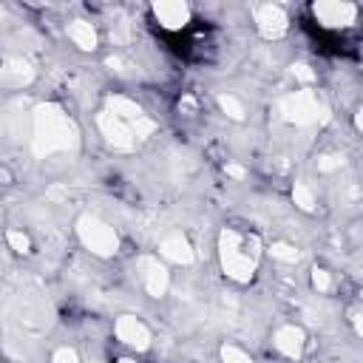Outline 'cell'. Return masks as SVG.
Masks as SVG:
<instances>
[{
  "mask_svg": "<svg viewBox=\"0 0 363 363\" xmlns=\"http://www.w3.org/2000/svg\"><path fill=\"white\" fill-rule=\"evenodd\" d=\"M218 255H221V267L224 272L238 281L247 284L255 269H258V258H261V241L255 233L250 230H238V227H224L221 238H218Z\"/></svg>",
  "mask_w": 363,
  "mask_h": 363,
  "instance_id": "1",
  "label": "cell"
},
{
  "mask_svg": "<svg viewBox=\"0 0 363 363\" xmlns=\"http://www.w3.org/2000/svg\"><path fill=\"white\" fill-rule=\"evenodd\" d=\"M34 153L37 156H48L57 150H71L77 145V128L68 119L65 111L54 108V105H43L34 113Z\"/></svg>",
  "mask_w": 363,
  "mask_h": 363,
  "instance_id": "2",
  "label": "cell"
},
{
  "mask_svg": "<svg viewBox=\"0 0 363 363\" xmlns=\"http://www.w3.org/2000/svg\"><path fill=\"white\" fill-rule=\"evenodd\" d=\"M77 235H79V241L85 244V250H91V252L99 255V258H111V255H116V250H119V235H116V230H113L108 221H102L99 216H91V213L79 216V218H77Z\"/></svg>",
  "mask_w": 363,
  "mask_h": 363,
  "instance_id": "3",
  "label": "cell"
},
{
  "mask_svg": "<svg viewBox=\"0 0 363 363\" xmlns=\"http://www.w3.org/2000/svg\"><path fill=\"white\" fill-rule=\"evenodd\" d=\"M278 111L292 125H315L320 119V102H318V96L309 88H301V91L284 96Z\"/></svg>",
  "mask_w": 363,
  "mask_h": 363,
  "instance_id": "4",
  "label": "cell"
},
{
  "mask_svg": "<svg viewBox=\"0 0 363 363\" xmlns=\"http://www.w3.org/2000/svg\"><path fill=\"white\" fill-rule=\"evenodd\" d=\"M357 6L354 3H315L312 6V14L318 20L320 28H329V31H346L354 26L357 20Z\"/></svg>",
  "mask_w": 363,
  "mask_h": 363,
  "instance_id": "5",
  "label": "cell"
},
{
  "mask_svg": "<svg viewBox=\"0 0 363 363\" xmlns=\"http://www.w3.org/2000/svg\"><path fill=\"white\" fill-rule=\"evenodd\" d=\"M252 20H255V28L264 40H281L289 28V17H286L284 6H278V3L252 6Z\"/></svg>",
  "mask_w": 363,
  "mask_h": 363,
  "instance_id": "6",
  "label": "cell"
},
{
  "mask_svg": "<svg viewBox=\"0 0 363 363\" xmlns=\"http://www.w3.org/2000/svg\"><path fill=\"white\" fill-rule=\"evenodd\" d=\"M136 272H139V284L142 289L150 295V298H162L167 292V284H170V272L167 267L153 258V255H142L139 264H136Z\"/></svg>",
  "mask_w": 363,
  "mask_h": 363,
  "instance_id": "7",
  "label": "cell"
},
{
  "mask_svg": "<svg viewBox=\"0 0 363 363\" xmlns=\"http://www.w3.org/2000/svg\"><path fill=\"white\" fill-rule=\"evenodd\" d=\"M150 14L156 20L159 28L164 31H184L190 23H193V9L187 3H153L150 6Z\"/></svg>",
  "mask_w": 363,
  "mask_h": 363,
  "instance_id": "8",
  "label": "cell"
},
{
  "mask_svg": "<svg viewBox=\"0 0 363 363\" xmlns=\"http://www.w3.org/2000/svg\"><path fill=\"white\" fill-rule=\"evenodd\" d=\"M113 332H116V337H119L125 346H130V349H136V352L150 349V329H147V323L139 320L136 315H122V318H116Z\"/></svg>",
  "mask_w": 363,
  "mask_h": 363,
  "instance_id": "9",
  "label": "cell"
},
{
  "mask_svg": "<svg viewBox=\"0 0 363 363\" xmlns=\"http://www.w3.org/2000/svg\"><path fill=\"white\" fill-rule=\"evenodd\" d=\"M303 346H306V335L295 323H284L272 332V349L286 360H298L303 354Z\"/></svg>",
  "mask_w": 363,
  "mask_h": 363,
  "instance_id": "10",
  "label": "cell"
},
{
  "mask_svg": "<svg viewBox=\"0 0 363 363\" xmlns=\"http://www.w3.org/2000/svg\"><path fill=\"white\" fill-rule=\"evenodd\" d=\"M96 125H99L102 136H105L113 147H119V150H130V147L136 145L133 130H130L119 116H113L111 111H102V113H99V119H96Z\"/></svg>",
  "mask_w": 363,
  "mask_h": 363,
  "instance_id": "11",
  "label": "cell"
},
{
  "mask_svg": "<svg viewBox=\"0 0 363 363\" xmlns=\"http://www.w3.org/2000/svg\"><path fill=\"white\" fill-rule=\"evenodd\" d=\"M159 255L173 261V264H193L196 261V252H193V244L187 241L184 233H170L159 241Z\"/></svg>",
  "mask_w": 363,
  "mask_h": 363,
  "instance_id": "12",
  "label": "cell"
},
{
  "mask_svg": "<svg viewBox=\"0 0 363 363\" xmlns=\"http://www.w3.org/2000/svg\"><path fill=\"white\" fill-rule=\"evenodd\" d=\"M65 34H68V40H71L77 48H82V51H94V48L99 45V34H96L94 23H88V20H82V17L71 20V23L65 26Z\"/></svg>",
  "mask_w": 363,
  "mask_h": 363,
  "instance_id": "13",
  "label": "cell"
},
{
  "mask_svg": "<svg viewBox=\"0 0 363 363\" xmlns=\"http://www.w3.org/2000/svg\"><path fill=\"white\" fill-rule=\"evenodd\" d=\"M31 77H34V71H31V65H28L23 57H9V60L0 65V82L9 85V88L26 85Z\"/></svg>",
  "mask_w": 363,
  "mask_h": 363,
  "instance_id": "14",
  "label": "cell"
},
{
  "mask_svg": "<svg viewBox=\"0 0 363 363\" xmlns=\"http://www.w3.org/2000/svg\"><path fill=\"white\" fill-rule=\"evenodd\" d=\"M292 201L301 207V210H315V204H318V199H315V190L306 184V182H295L292 184Z\"/></svg>",
  "mask_w": 363,
  "mask_h": 363,
  "instance_id": "15",
  "label": "cell"
},
{
  "mask_svg": "<svg viewBox=\"0 0 363 363\" xmlns=\"http://www.w3.org/2000/svg\"><path fill=\"white\" fill-rule=\"evenodd\" d=\"M218 108H221V111H224L230 119H238V122L247 116V111H244V102H241L235 94H221V96H218Z\"/></svg>",
  "mask_w": 363,
  "mask_h": 363,
  "instance_id": "16",
  "label": "cell"
},
{
  "mask_svg": "<svg viewBox=\"0 0 363 363\" xmlns=\"http://www.w3.org/2000/svg\"><path fill=\"white\" fill-rule=\"evenodd\" d=\"M269 255H272L275 261H281V264H295V261L301 258L298 247H292V244H286V241H275V244L269 247Z\"/></svg>",
  "mask_w": 363,
  "mask_h": 363,
  "instance_id": "17",
  "label": "cell"
},
{
  "mask_svg": "<svg viewBox=\"0 0 363 363\" xmlns=\"http://www.w3.org/2000/svg\"><path fill=\"white\" fill-rule=\"evenodd\" d=\"M221 360H224V363H252L250 352L241 349L238 343H224V346H221Z\"/></svg>",
  "mask_w": 363,
  "mask_h": 363,
  "instance_id": "18",
  "label": "cell"
},
{
  "mask_svg": "<svg viewBox=\"0 0 363 363\" xmlns=\"http://www.w3.org/2000/svg\"><path fill=\"white\" fill-rule=\"evenodd\" d=\"M6 241H9V247H11L14 252H20V255H28V252H31V238H28L23 230H9V233H6Z\"/></svg>",
  "mask_w": 363,
  "mask_h": 363,
  "instance_id": "19",
  "label": "cell"
},
{
  "mask_svg": "<svg viewBox=\"0 0 363 363\" xmlns=\"http://www.w3.org/2000/svg\"><path fill=\"white\" fill-rule=\"evenodd\" d=\"M312 286L318 289V295H326V292L335 286L332 272H329V269H323V267H315V269H312Z\"/></svg>",
  "mask_w": 363,
  "mask_h": 363,
  "instance_id": "20",
  "label": "cell"
},
{
  "mask_svg": "<svg viewBox=\"0 0 363 363\" xmlns=\"http://www.w3.org/2000/svg\"><path fill=\"white\" fill-rule=\"evenodd\" d=\"M51 363H79V354H77V349H71V346H60V349L51 354Z\"/></svg>",
  "mask_w": 363,
  "mask_h": 363,
  "instance_id": "21",
  "label": "cell"
},
{
  "mask_svg": "<svg viewBox=\"0 0 363 363\" xmlns=\"http://www.w3.org/2000/svg\"><path fill=\"white\" fill-rule=\"evenodd\" d=\"M340 164H343V159L335 156V153H323V156L318 159V170H320V173H332V170H337Z\"/></svg>",
  "mask_w": 363,
  "mask_h": 363,
  "instance_id": "22",
  "label": "cell"
},
{
  "mask_svg": "<svg viewBox=\"0 0 363 363\" xmlns=\"http://www.w3.org/2000/svg\"><path fill=\"white\" fill-rule=\"evenodd\" d=\"M292 74H295L301 82H312V79H315V71H309V65H303V62L292 65Z\"/></svg>",
  "mask_w": 363,
  "mask_h": 363,
  "instance_id": "23",
  "label": "cell"
},
{
  "mask_svg": "<svg viewBox=\"0 0 363 363\" xmlns=\"http://www.w3.org/2000/svg\"><path fill=\"white\" fill-rule=\"evenodd\" d=\"M0 182H3V184H11V182H14L11 170H9V167H3V164H0Z\"/></svg>",
  "mask_w": 363,
  "mask_h": 363,
  "instance_id": "24",
  "label": "cell"
},
{
  "mask_svg": "<svg viewBox=\"0 0 363 363\" xmlns=\"http://www.w3.org/2000/svg\"><path fill=\"white\" fill-rule=\"evenodd\" d=\"M116 363H136V360H133V357H119Z\"/></svg>",
  "mask_w": 363,
  "mask_h": 363,
  "instance_id": "25",
  "label": "cell"
},
{
  "mask_svg": "<svg viewBox=\"0 0 363 363\" xmlns=\"http://www.w3.org/2000/svg\"><path fill=\"white\" fill-rule=\"evenodd\" d=\"M329 363H340V360H329Z\"/></svg>",
  "mask_w": 363,
  "mask_h": 363,
  "instance_id": "26",
  "label": "cell"
}]
</instances>
